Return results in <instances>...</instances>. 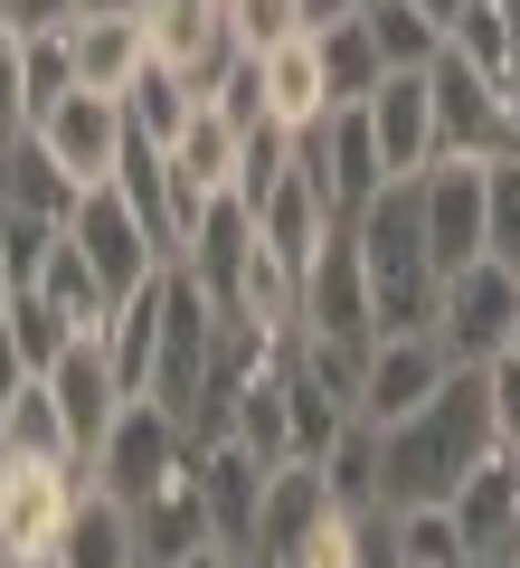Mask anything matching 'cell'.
Returning <instances> with one entry per match:
<instances>
[{
	"mask_svg": "<svg viewBox=\"0 0 520 568\" xmlns=\"http://www.w3.org/2000/svg\"><path fill=\"white\" fill-rule=\"evenodd\" d=\"M0 20L20 39H39V29H77V0H0Z\"/></svg>",
	"mask_w": 520,
	"mask_h": 568,
	"instance_id": "cell-44",
	"label": "cell"
},
{
	"mask_svg": "<svg viewBox=\"0 0 520 568\" xmlns=\"http://www.w3.org/2000/svg\"><path fill=\"white\" fill-rule=\"evenodd\" d=\"M85 465H95V493H114V503L133 511L142 493L161 484V474H181V465H190V426L171 417L161 398H123V417L104 426V446L85 455Z\"/></svg>",
	"mask_w": 520,
	"mask_h": 568,
	"instance_id": "cell-7",
	"label": "cell"
},
{
	"mask_svg": "<svg viewBox=\"0 0 520 568\" xmlns=\"http://www.w3.org/2000/svg\"><path fill=\"white\" fill-rule=\"evenodd\" d=\"M322 474H332V493H340V511H379V426H340V446L322 455Z\"/></svg>",
	"mask_w": 520,
	"mask_h": 568,
	"instance_id": "cell-33",
	"label": "cell"
},
{
	"mask_svg": "<svg viewBox=\"0 0 520 568\" xmlns=\"http://www.w3.org/2000/svg\"><path fill=\"white\" fill-rule=\"evenodd\" d=\"M482 256L520 265V152H501L482 171Z\"/></svg>",
	"mask_w": 520,
	"mask_h": 568,
	"instance_id": "cell-35",
	"label": "cell"
},
{
	"mask_svg": "<svg viewBox=\"0 0 520 568\" xmlns=\"http://www.w3.org/2000/svg\"><path fill=\"white\" fill-rule=\"evenodd\" d=\"M20 294V246H10V219H0V304Z\"/></svg>",
	"mask_w": 520,
	"mask_h": 568,
	"instance_id": "cell-48",
	"label": "cell"
},
{
	"mask_svg": "<svg viewBox=\"0 0 520 568\" xmlns=\"http://www.w3.org/2000/svg\"><path fill=\"white\" fill-rule=\"evenodd\" d=\"M455 58H473L482 77H511V20H501V0H463V20L445 29Z\"/></svg>",
	"mask_w": 520,
	"mask_h": 568,
	"instance_id": "cell-36",
	"label": "cell"
},
{
	"mask_svg": "<svg viewBox=\"0 0 520 568\" xmlns=\"http://www.w3.org/2000/svg\"><path fill=\"white\" fill-rule=\"evenodd\" d=\"M85 493H95L85 455H0V530L29 549H58V530L77 521Z\"/></svg>",
	"mask_w": 520,
	"mask_h": 568,
	"instance_id": "cell-9",
	"label": "cell"
},
{
	"mask_svg": "<svg viewBox=\"0 0 520 568\" xmlns=\"http://www.w3.org/2000/svg\"><path fill=\"white\" fill-rule=\"evenodd\" d=\"M445 379H455V351H445L436 332H379V342H369V361H360V426L417 417Z\"/></svg>",
	"mask_w": 520,
	"mask_h": 568,
	"instance_id": "cell-10",
	"label": "cell"
},
{
	"mask_svg": "<svg viewBox=\"0 0 520 568\" xmlns=\"http://www.w3.org/2000/svg\"><path fill=\"white\" fill-rule=\"evenodd\" d=\"M48 388H58V407H67V436H77V455H95L104 446V426L123 417V369H114V351H104V332H77L67 342V361L48 369Z\"/></svg>",
	"mask_w": 520,
	"mask_h": 568,
	"instance_id": "cell-14",
	"label": "cell"
},
{
	"mask_svg": "<svg viewBox=\"0 0 520 568\" xmlns=\"http://www.w3.org/2000/svg\"><path fill=\"white\" fill-rule=\"evenodd\" d=\"M67 39H77V85H95V95H123L152 67V29L142 20H77Z\"/></svg>",
	"mask_w": 520,
	"mask_h": 568,
	"instance_id": "cell-25",
	"label": "cell"
},
{
	"mask_svg": "<svg viewBox=\"0 0 520 568\" xmlns=\"http://www.w3.org/2000/svg\"><path fill=\"white\" fill-rule=\"evenodd\" d=\"M104 351H114V369H123V388H152V351H161V284H142L133 304L114 313V332H104Z\"/></svg>",
	"mask_w": 520,
	"mask_h": 568,
	"instance_id": "cell-31",
	"label": "cell"
},
{
	"mask_svg": "<svg viewBox=\"0 0 520 568\" xmlns=\"http://www.w3.org/2000/svg\"><path fill=\"white\" fill-rule=\"evenodd\" d=\"M473 568H520V559H473Z\"/></svg>",
	"mask_w": 520,
	"mask_h": 568,
	"instance_id": "cell-55",
	"label": "cell"
},
{
	"mask_svg": "<svg viewBox=\"0 0 520 568\" xmlns=\"http://www.w3.org/2000/svg\"><path fill=\"white\" fill-rule=\"evenodd\" d=\"M20 379H39V369H29V351H20V323H10V304H0V398H10Z\"/></svg>",
	"mask_w": 520,
	"mask_h": 568,
	"instance_id": "cell-45",
	"label": "cell"
},
{
	"mask_svg": "<svg viewBox=\"0 0 520 568\" xmlns=\"http://www.w3.org/2000/svg\"><path fill=\"white\" fill-rule=\"evenodd\" d=\"M152 0H77V20H142Z\"/></svg>",
	"mask_w": 520,
	"mask_h": 568,
	"instance_id": "cell-47",
	"label": "cell"
},
{
	"mask_svg": "<svg viewBox=\"0 0 520 568\" xmlns=\"http://www.w3.org/2000/svg\"><path fill=\"white\" fill-rule=\"evenodd\" d=\"M29 559H39V549H29V540H10V530H0V568H29Z\"/></svg>",
	"mask_w": 520,
	"mask_h": 568,
	"instance_id": "cell-52",
	"label": "cell"
},
{
	"mask_svg": "<svg viewBox=\"0 0 520 568\" xmlns=\"http://www.w3.org/2000/svg\"><path fill=\"white\" fill-rule=\"evenodd\" d=\"M511 361H520V332H511Z\"/></svg>",
	"mask_w": 520,
	"mask_h": 568,
	"instance_id": "cell-57",
	"label": "cell"
},
{
	"mask_svg": "<svg viewBox=\"0 0 520 568\" xmlns=\"http://www.w3.org/2000/svg\"><path fill=\"white\" fill-rule=\"evenodd\" d=\"M360 114H369V133H379L388 181H417V171L436 162V85H426V67H388Z\"/></svg>",
	"mask_w": 520,
	"mask_h": 568,
	"instance_id": "cell-13",
	"label": "cell"
},
{
	"mask_svg": "<svg viewBox=\"0 0 520 568\" xmlns=\"http://www.w3.org/2000/svg\"><path fill=\"white\" fill-rule=\"evenodd\" d=\"M265 474H275V465H265L246 436H208V446H200V493H208V521H218V540H227V549L256 540ZM246 568H256V559H246Z\"/></svg>",
	"mask_w": 520,
	"mask_h": 568,
	"instance_id": "cell-17",
	"label": "cell"
},
{
	"mask_svg": "<svg viewBox=\"0 0 520 568\" xmlns=\"http://www.w3.org/2000/svg\"><path fill=\"white\" fill-rule=\"evenodd\" d=\"M482 455H492V398H482V369H455L417 417L379 426V511L455 503L482 474Z\"/></svg>",
	"mask_w": 520,
	"mask_h": 568,
	"instance_id": "cell-1",
	"label": "cell"
},
{
	"mask_svg": "<svg viewBox=\"0 0 520 568\" xmlns=\"http://www.w3.org/2000/svg\"><path fill=\"white\" fill-rule=\"evenodd\" d=\"M482 171H492V162H426V171H417L426 237H436V265H445V275L482 256Z\"/></svg>",
	"mask_w": 520,
	"mask_h": 568,
	"instance_id": "cell-18",
	"label": "cell"
},
{
	"mask_svg": "<svg viewBox=\"0 0 520 568\" xmlns=\"http://www.w3.org/2000/svg\"><path fill=\"white\" fill-rule=\"evenodd\" d=\"M265 123H284V133H313L322 114H332V67H322V39L303 29V39H284V48H265Z\"/></svg>",
	"mask_w": 520,
	"mask_h": 568,
	"instance_id": "cell-20",
	"label": "cell"
},
{
	"mask_svg": "<svg viewBox=\"0 0 520 568\" xmlns=\"http://www.w3.org/2000/svg\"><path fill=\"white\" fill-rule=\"evenodd\" d=\"M350 227H360V256H369L379 332H436L445 265H436V237H426V200H417V181H388Z\"/></svg>",
	"mask_w": 520,
	"mask_h": 568,
	"instance_id": "cell-2",
	"label": "cell"
},
{
	"mask_svg": "<svg viewBox=\"0 0 520 568\" xmlns=\"http://www.w3.org/2000/svg\"><path fill=\"white\" fill-rule=\"evenodd\" d=\"M313 39H322V67H332V95H340V104H369V95H379L388 58H379V39H369V10H350V20H332V29H313Z\"/></svg>",
	"mask_w": 520,
	"mask_h": 568,
	"instance_id": "cell-29",
	"label": "cell"
},
{
	"mask_svg": "<svg viewBox=\"0 0 520 568\" xmlns=\"http://www.w3.org/2000/svg\"><path fill=\"white\" fill-rule=\"evenodd\" d=\"M190 114H200V85H190L181 67H161V58L142 67L133 85H123V123H133L142 142H161V152L181 142V123H190Z\"/></svg>",
	"mask_w": 520,
	"mask_h": 568,
	"instance_id": "cell-27",
	"label": "cell"
},
{
	"mask_svg": "<svg viewBox=\"0 0 520 568\" xmlns=\"http://www.w3.org/2000/svg\"><path fill=\"white\" fill-rule=\"evenodd\" d=\"M332 511H340V493H332V474H322L313 455L275 465V474H265V511H256V540H246V559H256V568H284L322 521H332Z\"/></svg>",
	"mask_w": 520,
	"mask_h": 568,
	"instance_id": "cell-12",
	"label": "cell"
},
{
	"mask_svg": "<svg viewBox=\"0 0 520 568\" xmlns=\"http://www.w3.org/2000/svg\"><path fill=\"white\" fill-rule=\"evenodd\" d=\"M10 323H20V351H29V369H39V379L67 361V342H77V323H67L48 294H10Z\"/></svg>",
	"mask_w": 520,
	"mask_h": 568,
	"instance_id": "cell-37",
	"label": "cell"
},
{
	"mask_svg": "<svg viewBox=\"0 0 520 568\" xmlns=\"http://www.w3.org/2000/svg\"><path fill=\"white\" fill-rule=\"evenodd\" d=\"M360 559H369V511H332L284 568H360Z\"/></svg>",
	"mask_w": 520,
	"mask_h": 568,
	"instance_id": "cell-39",
	"label": "cell"
},
{
	"mask_svg": "<svg viewBox=\"0 0 520 568\" xmlns=\"http://www.w3.org/2000/svg\"><path fill=\"white\" fill-rule=\"evenodd\" d=\"M171 265H190V275H200V294L208 304H237V284H246V265H256V209L237 200V190H227V200H208V219L190 227V246Z\"/></svg>",
	"mask_w": 520,
	"mask_h": 568,
	"instance_id": "cell-19",
	"label": "cell"
},
{
	"mask_svg": "<svg viewBox=\"0 0 520 568\" xmlns=\"http://www.w3.org/2000/svg\"><path fill=\"white\" fill-rule=\"evenodd\" d=\"M294 162H303V181L322 190V209H332V219H360V209L388 190L379 133H369V114H360V104H332V114H322L313 133H294Z\"/></svg>",
	"mask_w": 520,
	"mask_h": 568,
	"instance_id": "cell-6",
	"label": "cell"
},
{
	"mask_svg": "<svg viewBox=\"0 0 520 568\" xmlns=\"http://www.w3.org/2000/svg\"><path fill=\"white\" fill-rule=\"evenodd\" d=\"M0 426H10V398H0Z\"/></svg>",
	"mask_w": 520,
	"mask_h": 568,
	"instance_id": "cell-56",
	"label": "cell"
},
{
	"mask_svg": "<svg viewBox=\"0 0 520 568\" xmlns=\"http://www.w3.org/2000/svg\"><path fill=\"white\" fill-rule=\"evenodd\" d=\"M29 568H67V559H58V549H39V559H29Z\"/></svg>",
	"mask_w": 520,
	"mask_h": 568,
	"instance_id": "cell-54",
	"label": "cell"
},
{
	"mask_svg": "<svg viewBox=\"0 0 520 568\" xmlns=\"http://www.w3.org/2000/svg\"><path fill=\"white\" fill-rule=\"evenodd\" d=\"M482 398H492V446L520 455V361H511V351L482 361Z\"/></svg>",
	"mask_w": 520,
	"mask_h": 568,
	"instance_id": "cell-42",
	"label": "cell"
},
{
	"mask_svg": "<svg viewBox=\"0 0 520 568\" xmlns=\"http://www.w3.org/2000/svg\"><path fill=\"white\" fill-rule=\"evenodd\" d=\"M142 29H152V58L181 67L200 95H208V77H218L227 58H246L237 29H227V0H152V10H142Z\"/></svg>",
	"mask_w": 520,
	"mask_h": 568,
	"instance_id": "cell-15",
	"label": "cell"
},
{
	"mask_svg": "<svg viewBox=\"0 0 520 568\" xmlns=\"http://www.w3.org/2000/svg\"><path fill=\"white\" fill-rule=\"evenodd\" d=\"M0 455H77V436H67V407H58V388H48V379H20V388H10Z\"/></svg>",
	"mask_w": 520,
	"mask_h": 568,
	"instance_id": "cell-30",
	"label": "cell"
},
{
	"mask_svg": "<svg viewBox=\"0 0 520 568\" xmlns=\"http://www.w3.org/2000/svg\"><path fill=\"white\" fill-rule=\"evenodd\" d=\"M284 171H294V133H284V123H256V133H246V171H237V200L256 209L265 190L284 181Z\"/></svg>",
	"mask_w": 520,
	"mask_h": 568,
	"instance_id": "cell-41",
	"label": "cell"
},
{
	"mask_svg": "<svg viewBox=\"0 0 520 568\" xmlns=\"http://www.w3.org/2000/svg\"><path fill=\"white\" fill-rule=\"evenodd\" d=\"M171 568H246V549H227V540H200L190 559H171Z\"/></svg>",
	"mask_w": 520,
	"mask_h": 568,
	"instance_id": "cell-46",
	"label": "cell"
},
{
	"mask_svg": "<svg viewBox=\"0 0 520 568\" xmlns=\"http://www.w3.org/2000/svg\"><path fill=\"white\" fill-rule=\"evenodd\" d=\"M227 29H237V48L246 58H265V48H284V39H303V0H227Z\"/></svg>",
	"mask_w": 520,
	"mask_h": 568,
	"instance_id": "cell-38",
	"label": "cell"
},
{
	"mask_svg": "<svg viewBox=\"0 0 520 568\" xmlns=\"http://www.w3.org/2000/svg\"><path fill=\"white\" fill-rule=\"evenodd\" d=\"M511 332H520V265H501V256L455 265V275H445V294H436V342L455 351V369L501 361V351H511Z\"/></svg>",
	"mask_w": 520,
	"mask_h": 568,
	"instance_id": "cell-5",
	"label": "cell"
},
{
	"mask_svg": "<svg viewBox=\"0 0 520 568\" xmlns=\"http://www.w3.org/2000/svg\"><path fill=\"white\" fill-rule=\"evenodd\" d=\"M20 85H29V123H39L58 95H77V39H67V29L20 39Z\"/></svg>",
	"mask_w": 520,
	"mask_h": 568,
	"instance_id": "cell-34",
	"label": "cell"
},
{
	"mask_svg": "<svg viewBox=\"0 0 520 568\" xmlns=\"http://www.w3.org/2000/svg\"><path fill=\"white\" fill-rule=\"evenodd\" d=\"M501 104H511V152H520V67L501 77Z\"/></svg>",
	"mask_w": 520,
	"mask_h": 568,
	"instance_id": "cell-50",
	"label": "cell"
},
{
	"mask_svg": "<svg viewBox=\"0 0 520 568\" xmlns=\"http://www.w3.org/2000/svg\"><path fill=\"white\" fill-rule=\"evenodd\" d=\"M501 20H511V67H520V0H501Z\"/></svg>",
	"mask_w": 520,
	"mask_h": 568,
	"instance_id": "cell-53",
	"label": "cell"
},
{
	"mask_svg": "<svg viewBox=\"0 0 520 568\" xmlns=\"http://www.w3.org/2000/svg\"><path fill=\"white\" fill-rule=\"evenodd\" d=\"M417 10H426L436 29H455V20H463V0H417Z\"/></svg>",
	"mask_w": 520,
	"mask_h": 568,
	"instance_id": "cell-51",
	"label": "cell"
},
{
	"mask_svg": "<svg viewBox=\"0 0 520 568\" xmlns=\"http://www.w3.org/2000/svg\"><path fill=\"white\" fill-rule=\"evenodd\" d=\"M237 171H246V133L200 95V114H190L181 142H171V181L200 190V200H227V190H237Z\"/></svg>",
	"mask_w": 520,
	"mask_h": 568,
	"instance_id": "cell-23",
	"label": "cell"
},
{
	"mask_svg": "<svg viewBox=\"0 0 520 568\" xmlns=\"http://www.w3.org/2000/svg\"><path fill=\"white\" fill-rule=\"evenodd\" d=\"M426 85H436V162H501V152H511V104H501V77H482L473 58L445 48V58L426 67Z\"/></svg>",
	"mask_w": 520,
	"mask_h": 568,
	"instance_id": "cell-8",
	"label": "cell"
},
{
	"mask_svg": "<svg viewBox=\"0 0 520 568\" xmlns=\"http://www.w3.org/2000/svg\"><path fill=\"white\" fill-rule=\"evenodd\" d=\"M388 540H398L407 568H473V540H463L455 503H407V511H388Z\"/></svg>",
	"mask_w": 520,
	"mask_h": 568,
	"instance_id": "cell-28",
	"label": "cell"
},
{
	"mask_svg": "<svg viewBox=\"0 0 520 568\" xmlns=\"http://www.w3.org/2000/svg\"><path fill=\"white\" fill-rule=\"evenodd\" d=\"M29 133V85H20V29L0 20V152Z\"/></svg>",
	"mask_w": 520,
	"mask_h": 568,
	"instance_id": "cell-43",
	"label": "cell"
},
{
	"mask_svg": "<svg viewBox=\"0 0 520 568\" xmlns=\"http://www.w3.org/2000/svg\"><path fill=\"white\" fill-rule=\"evenodd\" d=\"M58 559L67 568H142V540H133V511L114 493H85L77 521L58 530Z\"/></svg>",
	"mask_w": 520,
	"mask_h": 568,
	"instance_id": "cell-26",
	"label": "cell"
},
{
	"mask_svg": "<svg viewBox=\"0 0 520 568\" xmlns=\"http://www.w3.org/2000/svg\"><path fill=\"white\" fill-rule=\"evenodd\" d=\"M369 39H379L388 67H436L445 58V29L426 20L417 0H369Z\"/></svg>",
	"mask_w": 520,
	"mask_h": 568,
	"instance_id": "cell-32",
	"label": "cell"
},
{
	"mask_svg": "<svg viewBox=\"0 0 520 568\" xmlns=\"http://www.w3.org/2000/svg\"><path fill=\"white\" fill-rule=\"evenodd\" d=\"M67 237H77V256L95 265L104 284H114L123 304H133L142 284H161V265H171V246H161L152 219L123 200V181H85L77 209H67Z\"/></svg>",
	"mask_w": 520,
	"mask_h": 568,
	"instance_id": "cell-4",
	"label": "cell"
},
{
	"mask_svg": "<svg viewBox=\"0 0 520 568\" xmlns=\"http://www.w3.org/2000/svg\"><path fill=\"white\" fill-rule=\"evenodd\" d=\"M332 227H340V219L322 209V190L303 181V162H294V171H284V181H275V190L256 200V237L275 246V256L294 265V275H303V265L322 256V246H332Z\"/></svg>",
	"mask_w": 520,
	"mask_h": 568,
	"instance_id": "cell-22",
	"label": "cell"
},
{
	"mask_svg": "<svg viewBox=\"0 0 520 568\" xmlns=\"http://www.w3.org/2000/svg\"><path fill=\"white\" fill-rule=\"evenodd\" d=\"M133 540H142V559H152V568H171V559H190L200 540H218L208 493H200V446H190L181 474H161V484L133 503Z\"/></svg>",
	"mask_w": 520,
	"mask_h": 568,
	"instance_id": "cell-16",
	"label": "cell"
},
{
	"mask_svg": "<svg viewBox=\"0 0 520 568\" xmlns=\"http://www.w3.org/2000/svg\"><path fill=\"white\" fill-rule=\"evenodd\" d=\"M455 521L473 540V559H520V455H482V474L455 493Z\"/></svg>",
	"mask_w": 520,
	"mask_h": 568,
	"instance_id": "cell-21",
	"label": "cell"
},
{
	"mask_svg": "<svg viewBox=\"0 0 520 568\" xmlns=\"http://www.w3.org/2000/svg\"><path fill=\"white\" fill-rule=\"evenodd\" d=\"M142 568H152V559H142Z\"/></svg>",
	"mask_w": 520,
	"mask_h": 568,
	"instance_id": "cell-58",
	"label": "cell"
},
{
	"mask_svg": "<svg viewBox=\"0 0 520 568\" xmlns=\"http://www.w3.org/2000/svg\"><path fill=\"white\" fill-rule=\"evenodd\" d=\"M208 104H218L237 133H256V123H265V67L256 58H227L218 77H208Z\"/></svg>",
	"mask_w": 520,
	"mask_h": 568,
	"instance_id": "cell-40",
	"label": "cell"
},
{
	"mask_svg": "<svg viewBox=\"0 0 520 568\" xmlns=\"http://www.w3.org/2000/svg\"><path fill=\"white\" fill-rule=\"evenodd\" d=\"M0 209L48 219V227H67V209H77V181H67V162L48 152L39 133H20L10 152H0Z\"/></svg>",
	"mask_w": 520,
	"mask_h": 568,
	"instance_id": "cell-24",
	"label": "cell"
},
{
	"mask_svg": "<svg viewBox=\"0 0 520 568\" xmlns=\"http://www.w3.org/2000/svg\"><path fill=\"white\" fill-rule=\"evenodd\" d=\"M350 10H369V0H303V20H313V29H332V20H350Z\"/></svg>",
	"mask_w": 520,
	"mask_h": 568,
	"instance_id": "cell-49",
	"label": "cell"
},
{
	"mask_svg": "<svg viewBox=\"0 0 520 568\" xmlns=\"http://www.w3.org/2000/svg\"><path fill=\"white\" fill-rule=\"evenodd\" d=\"M218 323L227 313L200 294V275L190 265H161V351H152V388L142 398H161L171 417H200L208 388H218Z\"/></svg>",
	"mask_w": 520,
	"mask_h": 568,
	"instance_id": "cell-3",
	"label": "cell"
},
{
	"mask_svg": "<svg viewBox=\"0 0 520 568\" xmlns=\"http://www.w3.org/2000/svg\"><path fill=\"white\" fill-rule=\"evenodd\" d=\"M29 133H39L48 152L67 162V181L85 190V181H114L123 142H133V123H123V95H95V85H77V95H58L39 123H29Z\"/></svg>",
	"mask_w": 520,
	"mask_h": 568,
	"instance_id": "cell-11",
	"label": "cell"
}]
</instances>
